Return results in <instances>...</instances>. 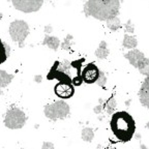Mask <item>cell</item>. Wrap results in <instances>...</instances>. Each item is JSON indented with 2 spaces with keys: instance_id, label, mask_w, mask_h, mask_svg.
<instances>
[{
  "instance_id": "obj_1",
  "label": "cell",
  "mask_w": 149,
  "mask_h": 149,
  "mask_svg": "<svg viewBox=\"0 0 149 149\" xmlns=\"http://www.w3.org/2000/svg\"><path fill=\"white\" fill-rule=\"evenodd\" d=\"M119 0H88L84 6L87 17H93L100 21H108L119 14Z\"/></svg>"
},
{
  "instance_id": "obj_2",
  "label": "cell",
  "mask_w": 149,
  "mask_h": 149,
  "mask_svg": "<svg viewBox=\"0 0 149 149\" xmlns=\"http://www.w3.org/2000/svg\"><path fill=\"white\" fill-rule=\"evenodd\" d=\"M112 133L121 142H128L133 139L136 132V123L130 113L125 111L115 112L110 122Z\"/></svg>"
},
{
  "instance_id": "obj_3",
  "label": "cell",
  "mask_w": 149,
  "mask_h": 149,
  "mask_svg": "<svg viewBox=\"0 0 149 149\" xmlns=\"http://www.w3.org/2000/svg\"><path fill=\"white\" fill-rule=\"evenodd\" d=\"M124 57L127 59L128 62L133 65L134 68L139 70L141 74L149 77V58L145 57L142 52L137 49H134L124 54Z\"/></svg>"
},
{
  "instance_id": "obj_4",
  "label": "cell",
  "mask_w": 149,
  "mask_h": 149,
  "mask_svg": "<svg viewBox=\"0 0 149 149\" xmlns=\"http://www.w3.org/2000/svg\"><path fill=\"white\" fill-rule=\"evenodd\" d=\"M70 106L64 100H57L51 105H47L44 109L46 117L51 120L65 118L70 115Z\"/></svg>"
},
{
  "instance_id": "obj_5",
  "label": "cell",
  "mask_w": 149,
  "mask_h": 149,
  "mask_svg": "<svg viewBox=\"0 0 149 149\" xmlns=\"http://www.w3.org/2000/svg\"><path fill=\"white\" fill-rule=\"evenodd\" d=\"M26 120H27V117L22 110L18 108H13L8 110L5 115L4 124L9 130H20L25 125Z\"/></svg>"
},
{
  "instance_id": "obj_6",
  "label": "cell",
  "mask_w": 149,
  "mask_h": 149,
  "mask_svg": "<svg viewBox=\"0 0 149 149\" xmlns=\"http://www.w3.org/2000/svg\"><path fill=\"white\" fill-rule=\"evenodd\" d=\"M9 34L12 36L13 40L18 42L19 46L23 47L26 37L29 34V26L25 21L17 20L9 25Z\"/></svg>"
},
{
  "instance_id": "obj_7",
  "label": "cell",
  "mask_w": 149,
  "mask_h": 149,
  "mask_svg": "<svg viewBox=\"0 0 149 149\" xmlns=\"http://www.w3.org/2000/svg\"><path fill=\"white\" fill-rule=\"evenodd\" d=\"M12 2L18 10L23 13H34L42 6L44 0H12Z\"/></svg>"
},
{
  "instance_id": "obj_8",
  "label": "cell",
  "mask_w": 149,
  "mask_h": 149,
  "mask_svg": "<svg viewBox=\"0 0 149 149\" xmlns=\"http://www.w3.org/2000/svg\"><path fill=\"white\" fill-rule=\"evenodd\" d=\"M100 74V70H98L97 66L94 63H89L84 68L81 76L82 79H83V82H85L87 84H93L97 82Z\"/></svg>"
},
{
  "instance_id": "obj_9",
  "label": "cell",
  "mask_w": 149,
  "mask_h": 149,
  "mask_svg": "<svg viewBox=\"0 0 149 149\" xmlns=\"http://www.w3.org/2000/svg\"><path fill=\"white\" fill-rule=\"evenodd\" d=\"M54 90H55L56 95L63 98V100L70 98L74 93V85L70 82H59L58 84H56Z\"/></svg>"
},
{
  "instance_id": "obj_10",
  "label": "cell",
  "mask_w": 149,
  "mask_h": 149,
  "mask_svg": "<svg viewBox=\"0 0 149 149\" xmlns=\"http://www.w3.org/2000/svg\"><path fill=\"white\" fill-rule=\"evenodd\" d=\"M139 98L143 107L149 110V77H146L139 90Z\"/></svg>"
},
{
  "instance_id": "obj_11",
  "label": "cell",
  "mask_w": 149,
  "mask_h": 149,
  "mask_svg": "<svg viewBox=\"0 0 149 149\" xmlns=\"http://www.w3.org/2000/svg\"><path fill=\"white\" fill-rule=\"evenodd\" d=\"M116 107H117L116 100H115V98L113 97V96H111V97L108 98L105 102V104L102 105V111H105L108 114L113 115L115 113L114 111H115V109H116Z\"/></svg>"
},
{
  "instance_id": "obj_12",
  "label": "cell",
  "mask_w": 149,
  "mask_h": 149,
  "mask_svg": "<svg viewBox=\"0 0 149 149\" xmlns=\"http://www.w3.org/2000/svg\"><path fill=\"white\" fill-rule=\"evenodd\" d=\"M42 45H46V46L49 47L50 49L56 51V50L59 48L60 40H59V38H57L56 36H50V35H46V36H45L44 42H42Z\"/></svg>"
},
{
  "instance_id": "obj_13",
  "label": "cell",
  "mask_w": 149,
  "mask_h": 149,
  "mask_svg": "<svg viewBox=\"0 0 149 149\" xmlns=\"http://www.w3.org/2000/svg\"><path fill=\"white\" fill-rule=\"evenodd\" d=\"M109 49L107 48V42H105V40H102V42H100V47H98L97 49H96L95 51V56L97 57V58L100 59H106L109 56Z\"/></svg>"
},
{
  "instance_id": "obj_14",
  "label": "cell",
  "mask_w": 149,
  "mask_h": 149,
  "mask_svg": "<svg viewBox=\"0 0 149 149\" xmlns=\"http://www.w3.org/2000/svg\"><path fill=\"white\" fill-rule=\"evenodd\" d=\"M9 53H10V49H9L8 45L2 42L0 38V64L6 61V59L9 56Z\"/></svg>"
},
{
  "instance_id": "obj_15",
  "label": "cell",
  "mask_w": 149,
  "mask_h": 149,
  "mask_svg": "<svg viewBox=\"0 0 149 149\" xmlns=\"http://www.w3.org/2000/svg\"><path fill=\"white\" fill-rule=\"evenodd\" d=\"M122 46H123L124 48H126V49H135L136 47L138 46V40L135 36H132V35H128V34H124Z\"/></svg>"
},
{
  "instance_id": "obj_16",
  "label": "cell",
  "mask_w": 149,
  "mask_h": 149,
  "mask_svg": "<svg viewBox=\"0 0 149 149\" xmlns=\"http://www.w3.org/2000/svg\"><path fill=\"white\" fill-rule=\"evenodd\" d=\"M13 79H14L13 74H9L5 70H0V87H6Z\"/></svg>"
},
{
  "instance_id": "obj_17",
  "label": "cell",
  "mask_w": 149,
  "mask_h": 149,
  "mask_svg": "<svg viewBox=\"0 0 149 149\" xmlns=\"http://www.w3.org/2000/svg\"><path fill=\"white\" fill-rule=\"evenodd\" d=\"M81 137L83 141L90 143V142H92L93 138H94V132H93V130L90 127H84L83 130H82Z\"/></svg>"
},
{
  "instance_id": "obj_18",
  "label": "cell",
  "mask_w": 149,
  "mask_h": 149,
  "mask_svg": "<svg viewBox=\"0 0 149 149\" xmlns=\"http://www.w3.org/2000/svg\"><path fill=\"white\" fill-rule=\"evenodd\" d=\"M106 22H107L108 28L111 29L112 31H117L118 29H120V28L122 27L120 20H119V18H117V17L110 19V20H108V21H106Z\"/></svg>"
},
{
  "instance_id": "obj_19",
  "label": "cell",
  "mask_w": 149,
  "mask_h": 149,
  "mask_svg": "<svg viewBox=\"0 0 149 149\" xmlns=\"http://www.w3.org/2000/svg\"><path fill=\"white\" fill-rule=\"evenodd\" d=\"M97 85L98 86H100V87H105V85H106V83H107V78H106V74H105V72H100V78H98V80H97Z\"/></svg>"
},
{
  "instance_id": "obj_20",
  "label": "cell",
  "mask_w": 149,
  "mask_h": 149,
  "mask_svg": "<svg viewBox=\"0 0 149 149\" xmlns=\"http://www.w3.org/2000/svg\"><path fill=\"white\" fill-rule=\"evenodd\" d=\"M72 35H68V36H66L64 42H63L62 46H61V48H62L63 50H70V40H72Z\"/></svg>"
},
{
  "instance_id": "obj_21",
  "label": "cell",
  "mask_w": 149,
  "mask_h": 149,
  "mask_svg": "<svg viewBox=\"0 0 149 149\" xmlns=\"http://www.w3.org/2000/svg\"><path fill=\"white\" fill-rule=\"evenodd\" d=\"M124 29H125L126 32H130V33H134V30H135V28H134V25L132 23L130 20H128L125 24H124Z\"/></svg>"
},
{
  "instance_id": "obj_22",
  "label": "cell",
  "mask_w": 149,
  "mask_h": 149,
  "mask_svg": "<svg viewBox=\"0 0 149 149\" xmlns=\"http://www.w3.org/2000/svg\"><path fill=\"white\" fill-rule=\"evenodd\" d=\"M42 149H54V145L51 142H44Z\"/></svg>"
},
{
  "instance_id": "obj_23",
  "label": "cell",
  "mask_w": 149,
  "mask_h": 149,
  "mask_svg": "<svg viewBox=\"0 0 149 149\" xmlns=\"http://www.w3.org/2000/svg\"><path fill=\"white\" fill-rule=\"evenodd\" d=\"M93 111H94V113L95 114H100V112L102 111V105H98V106H96L94 109H93Z\"/></svg>"
},
{
  "instance_id": "obj_24",
  "label": "cell",
  "mask_w": 149,
  "mask_h": 149,
  "mask_svg": "<svg viewBox=\"0 0 149 149\" xmlns=\"http://www.w3.org/2000/svg\"><path fill=\"white\" fill-rule=\"evenodd\" d=\"M42 76H36V77L34 78V80L37 82V83H40V82H42Z\"/></svg>"
},
{
  "instance_id": "obj_25",
  "label": "cell",
  "mask_w": 149,
  "mask_h": 149,
  "mask_svg": "<svg viewBox=\"0 0 149 149\" xmlns=\"http://www.w3.org/2000/svg\"><path fill=\"white\" fill-rule=\"evenodd\" d=\"M51 31H52L51 26H47V27H46V32H51Z\"/></svg>"
},
{
  "instance_id": "obj_26",
  "label": "cell",
  "mask_w": 149,
  "mask_h": 149,
  "mask_svg": "<svg viewBox=\"0 0 149 149\" xmlns=\"http://www.w3.org/2000/svg\"><path fill=\"white\" fill-rule=\"evenodd\" d=\"M141 149H148V148H147V147L145 146L144 144H141Z\"/></svg>"
},
{
  "instance_id": "obj_27",
  "label": "cell",
  "mask_w": 149,
  "mask_h": 149,
  "mask_svg": "<svg viewBox=\"0 0 149 149\" xmlns=\"http://www.w3.org/2000/svg\"><path fill=\"white\" fill-rule=\"evenodd\" d=\"M145 126H146V128H148V130H149V121H148V122H147L146 125H145Z\"/></svg>"
}]
</instances>
